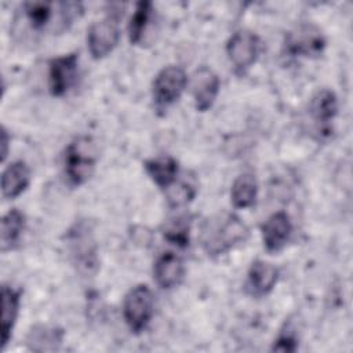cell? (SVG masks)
Instances as JSON below:
<instances>
[{
	"instance_id": "6da1fadb",
	"label": "cell",
	"mask_w": 353,
	"mask_h": 353,
	"mask_svg": "<svg viewBox=\"0 0 353 353\" xmlns=\"http://www.w3.org/2000/svg\"><path fill=\"white\" fill-rule=\"evenodd\" d=\"M66 248L76 270L83 276H91L98 269V248L92 228L85 219L74 222L65 233Z\"/></svg>"
},
{
	"instance_id": "7a4b0ae2",
	"label": "cell",
	"mask_w": 353,
	"mask_h": 353,
	"mask_svg": "<svg viewBox=\"0 0 353 353\" xmlns=\"http://www.w3.org/2000/svg\"><path fill=\"white\" fill-rule=\"evenodd\" d=\"M97 148L91 137L74 138L65 149L63 172L70 186L79 188L88 182L97 167Z\"/></svg>"
},
{
	"instance_id": "3957f363",
	"label": "cell",
	"mask_w": 353,
	"mask_h": 353,
	"mask_svg": "<svg viewBox=\"0 0 353 353\" xmlns=\"http://www.w3.org/2000/svg\"><path fill=\"white\" fill-rule=\"evenodd\" d=\"M248 237L247 225L233 214L215 219L204 230L203 247L208 256H218L232 250L234 245L244 243Z\"/></svg>"
},
{
	"instance_id": "277c9868",
	"label": "cell",
	"mask_w": 353,
	"mask_h": 353,
	"mask_svg": "<svg viewBox=\"0 0 353 353\" xmlns=\"http://www.w3.org/2000/svg\"><path fill=\"white\" fill-rule=\"evenodd\" d=\"M123 319L128 330L134 334H142L154 313V298L146 284H137L124 296Z\"/></svg>"
},
{
	"instance_id": "5b68a950",
	"label": "cell",
	"mask_w": 353,
	"mask_h": 353,
	"mask_svg": "<svg viewBox=\"0 0 353 353\" xmlns=\"http://www.w3.org/2000/svg\"><path fill=\"white\" fill-rule=\"evenodd\" d=\"M121 12L112 10L99 21H95L87 29V48L94 59L106 58L120 40Z\"/></svg>"
},
{
	"instance_id": "8992f818",
	"label": "cell",
	"mask_w": 353,
	"mask_h": 353,
	"mask_svg": "<svg viewBox=\"0 0 353 353\" xmlns=\"http://www.w3.org/2000/svg\"><path fill=\"white\" fill-rule=\"evenodd\" d=\"M188 85V74L179 65L164 66L154 77L152 97L157 109H167L175 103Z\"/></svg>"
},
{
	"instance_id": "52a82bcc",
	"label": "cell",
	"mask_w": 353,
	"mask_h": 353,
	"mask_svg": "<svg viewBox=\"0 0 353 353\" xmlns=\"http://www.w3.org/2000/svg\"><path fill=\"white\" fill-rule=\"evenodd\" d=\"M261 52V39L256 33L240 29L236 30L226 43V54L233 68L244 73L258 59Z\"/></svg>"
},
{
	"instance_id": "ba28073f",
	"label": "cell",
	"mask_w": 353,
	"mask_h": 353,
	"mask_svg": "<svg viewBox=\"0 0 353 353\" xmlns=\"http://www.w3.org/2000/svg\"><path fill=\"white\" fill-rule=\"evenodd\" d=\"M325 48L321 30L312 23H302L285 34L284 51L290 57H319Z\"/></svg>"
},
{
	"instance_id": "9c48e42d",
	"label": "cell",
	"mask_w": 353,
	"mask_h": 353,
	"mask_svg": "<svg viewBox=\"0 0 353 353\" xmlns=\"http://www.w3.org/2000/svg\"><path fill=\"white\" fill-rule=\"evenodd\" d=\"M79 73V52L55 57L48 63V90L52 97H63L74 85Z\"/></svg>"
},
{
	"instance_id": "30bf717a",
	"label": "cell",
	"mask_w": 353,
	"mask_h": 353,
	"mask_svg": "<svg viewBox=\"0 0 353 353\" xmlns=\"http://www.w3.org/2000/svg\"><path fill=\"white\" fill-rule=\"evenodd\" d=\"M262 243L268 252L281 251L291 239L292 222L285 211H276L261 226Z\"/></svg>"
},
{
	"instance_id": "8fae6325",
	"label": "cell",
	"mask_w": 353,
	"mask_h": 353,
	"mask_svg": "<svg viewBox=\"0 0 353 353\" xmlns=\"http://www.w3.org/2000/svg\"><path fill=\"white\" fill-rule=\"evenodd\" d=\"M61 3L50 1H26L21 6V19L26 23L28 29L36 33L47 30L61 32L54 22L55 12L59 11Z\"/></svg>"
},
{
	"instance_id": "7c38bea8",
	"label": "cell",
	"mask_w": 353,
	"mask_h": 353,
	"mask_svg": "<svg viewBox=\"0 0 353 353\" xmlns=\"http://www.w3.org/2000/svg\"><path fill=\"white\" fill-rule=\"evenodd\" d=\"M221 88L218 74L208 66H200L192 81V95L197 112H207L212 108Z\"/></svg>"
},
{
	"instance_id": "4fadbf2b",
	"label": "cell",
	"mask_w": 353,
	"mask_h": 353,
	"mask_svg": "<svg viewBox=\"0 0 353 353\" xmlns=\"http://www.w3.org/2000/svg\"><path fill=\"white\" fill-rule=\"evenodd\" d=\"M185 274V266L181 256L174 252H163L153 263V279L163 290L176 287Z\"/></svg>"
},
{
	"instance_id": "5bb4252c",
	"label": "cell",
	"mask_w": 353,
	"mask_h": 353,
	"mask_svg": "<svg viewBox=\"0 0 353 353\" xmlns=\"http://www.w3.org/2000/svg\"><path fill=\"white\" fill-rule=\"evenodd\" d=\"M279 281V269L266 261L256 259L250 265L247 287L254 296H265L273 291Z\"/></svg>"
},
{
	"instance_id": "9a60e30c",
	"label": "cell",
	"mask_w": 353,
	"mask_h": 353,
	"mask_svg": "<svg viewBox=\"0 0 353 353\" xmlns=\"http://www.w3.org/2000/svg\"><path fill=\"white\" fill-rule=\"evenodd\" d=\"M143 170L159 189L168 190L178 179L179 164L172 156L164 154L145 160Z\"/></svg>"
},
{
	"instance_id": "2e32d148",
	"label": "cell",
	"mask_w": 353,
	"mask_h": 353,
	"mask_svg": "<svg viewBox=\"0 0 353 353\" xmlns=\"http://www.w3.org/2000/svg\"><path fill=\"white\" fill-rule=\"evenodd\" d=\"M30 183V168L23 160L10 163L1 174V194L6 200L21 196Z\"/></svg>"
},
{
	"instance_id": "e0dca14e",
	"label": "cell",
	"mask_w": 353,
	"mask_h": 353,
	"mask_svg": "<svg viewBox=\"0 0 353 353\" xmlns=\"http://www.w3.org/2000/svg\"><path fill=\"white\" fill-rule=\"evenodd\" d=\"M21 294L11 285H1V350L8 345L19 314Z\"/></svg>"
},
{
	"instance_id": "ac0fdd59",
	"label": "cell",
	"mask_w": 353,
	"mask_h": 353,
	"mask_svg": "<svg viewBox=\"0 0 353 353\" xmlns=\"http://www.w3.org/2000/svg\"><path fill=\"white\" fill-rule=\"evenodd\" d=\"M309 113L316 124H319L320 131H328L330 124L338 113V99L332 90L321 88L319 90L309 102Z\"/></svg>"
},
{
	"instance_id": "d6986e66",
	"label": "cell",
	"mask_w": 353,
	"mask_h": 353,
	"mask_svg": "<svg viewBox=\"0 0 353 353\" xmlns=\"http://www.w3.org/2000/svg\"><path fill=\"white\" fill-rule=\"evenodd\" d=\"M25 229H26L25 214L18 208L8 210L1 219V229H0L1 252H8L15 250L21 243Z\"/></svg>"
},
{
	"instance_id": "ffe728a7",
	"label": "cell",
	"mask_w": 353,
	"mask_h": 353,
	"mask_svg": "<svg viewBox=\"0 0 353 353\" xmlns=\"http://www.w3.org/2000/svg\"><path fill=\"white\" fill-rule=\"evenodd\" d=\"M63 335L65 332L62 328L34 325L26 336V346L33 352H54L59 349Z\"/></svg>"
},
{
	"instance_id": "44dd1931",
	"label": "cell",
	"mask_w": 353,
	"mask_h": 353,
	"mask_svg": "<svg viewBox=\"0 0 353 353\" xmlns=\"http://www.w3.org/2000/svg\"><path fill=\"white\" fill-rule=\"evenodd\" d=\"M258 196V182L254 174L243 172L232 183L230 201L234 208L245 210L255 204Z\"/></svg>"
},
{
	"instance_id": "7402d4cb",
	"label": "cell",
	"mask_w": 353,
	"mask_h": 353,
	"mask_svg": "<svg viewBox=\"0 0 353 353\" xmlns=\"http://www.w3.org/2000/svg\"><path fill=\"white\" fill-rule=\"evenodd\" d=\"M153 6L150 1H139L135 6L134 14L128 23V40L131 44L138 46L143 41L148 28L150 25Z\"/></svg>"
},
{
	"instance_id": "603a6c76",
	"label": "cell",
	"mask_w": 353,
	"mask_h": 353,
	"mask_svg": "<svg viewBox=\"0 0 353 353\" xmlns=\"http://www.w3.org/2000/svg\"><path fill=\"white\" fill-rule=\"evenodd\" d=\"M190 218L188 215H176L163 223L161 234L168 243L186 248L190 243Z\"/></svg>"
},
{
	"instance_id": "cb8c5ba5",
	"label": "cell",
	"mask_w": 353,
	"mask_h": 353,
	"mask_svg": "<svg viewBox=\"0 0 353 353\" xmlns=\"http://www.w3.org/2000/svg\"><path fill=\"white\" fill-rule=\"evenodd\" d=\"M299 341L294 330L287 325L285 330H281L277 335V338L273 342L272 350L273 352H295L298 349Z\"/></svg>"
},
{
	"instance_id": "d4e9b609",
	"label": "cell",
	"mask_w": 353,
	"mask_h": 353,
	"mask_svg": "<svg viewBox=\"0 0 353 353\" xmlns=\"http://www.w3.org/2000/svg\"><path fill=\"white\" fill-rule=\"evenodd\" d=\"M0 145H1V150H0V154H1V163L6 161L7 159V154H8V148H10V142H11V138L8 135V131L6 130V127L3 125L1 127V134H0Z\"/></svg>"
}]
</instances>
